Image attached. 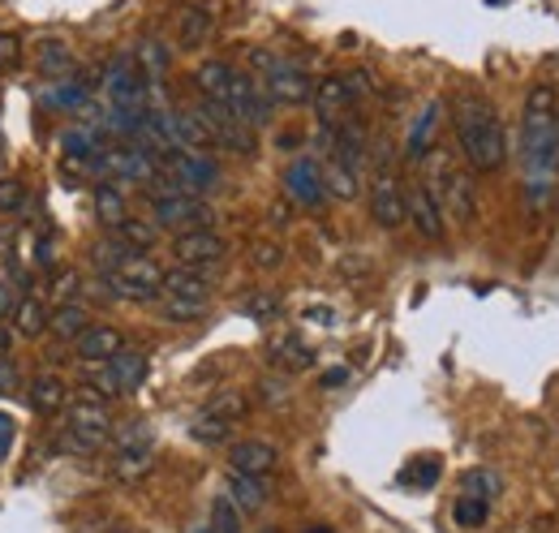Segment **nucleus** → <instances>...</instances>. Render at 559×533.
<instances>
[{
    "mask_svg": "<svg viewBox=\"0 0 559 533\" xmlns=\"http://www.w3.org/2000/svg\"><path fill=\"white\" fill-rule=\"evenodd\" d=\"M267 362H272L276 370L301 375V370H310V366H314V348H310V344H301L297 335H280V340L267 344Z\"/></svg>",
    "mask_w": 559,
    "mask_h": 533,
    "instance_id": "nucleus-24",
    "label": "nucleus"
},
{
    "mask_svg": "<svg viewBox=\"0 0 559 533\" xmlns=\"http://www.w3.org/2000/svg\"><path fill=\"white\" fill-rule=\"evenodd\" d=\"M521 164H525V199L530 211H547L559 181V121L547 133L521 138Z\"/></svg>",
    "mask_w": 559,
    "mask_h": 533,
    "instance_id": "nucleus-2",
    "label": "nucleus"
},
{
    "mask_svg": "<svg viewBox=\"0 0 559 533\" xmlns=\"http://www.w3.org/2000/svg\"><path fill=\"white\" fill-rule=\"evenodd\" d=\"M70 404V388H66V379L61 375H35L31 379V408L35 413H61Z\"/></svg>",
    "mask_w": 559,
    "mask_h": 533,
    "instance_id": "nucleus-26",
    "label": "nucleus"
},
{
    "mask_svg": "<svg viewBox=\"0 0 559 533\" xmlns=\"http://www.w3.org/2000/svg\"><path fill=\"white\" fill-rule=\"evenodd\" d=\"M13 310H17V293H13V284H4V280H0V323H9V319H13Z\"/></svg>",
    "mask_w": 559,
    "mask_h": 533,
    "instance_id": "nucleus-50",
    "label": "nucleus"
},
{
    "mask_svg": "<svg viewBox=\"0 0 559 533\" xmlns=\"http://www.w3.org/2000/svg\"><path fill=\"white\" fill-rule=\"evenodd\" d=\"M310 104H314V112H319V121H323V126H341V121L349 117V108L357 104V99H353L349 82H345L341 73H332V78H323V82L314 86Z\"/></svg>",
    "mask_w": 559,
    "mask_h": 533,
    "instance_id": "nucleus-17",
    "label": "nucleus"
},
{
    "mask_svg": "<svg viewBox=\"0 0 559 533\" xmlns=\"http://www.w3.org/2000/svg\"><path fill=\"white\" fill-rule=\"evenodd\" d=\"M0 164H4V159H0Z\"/></svg>",
    "mask_w": 559,
    "mask_h": 533,
    "instance_id": "nucleus-60",
    "label": "nucleus"
},
{
    "mask_svg": "<svg viewBox=\"0 0 559 533\" xmlns=\"http://www.w3.org/2000/svg\"><path fill=\"white\" fill-rule=\"evenodd\" d=\"M48 328L57 340H78V335L91 328V315H86V306H78V301H61L57 310H48Z\"/></svg>",
    "mask_w": 559,
    "mask_h": 533,
    "instance_id": "nucleus-30",
    "label": "nucleus"
},
{
    "mask_svg": "<svg viewBox=\"0 0 559 533\" xmlns=\"http://www.w3.org/2000/svg\"><path fill=\"white\" fill-rule=\"evenodd\" d=\"M13 379H17V375H13V366H9V362H0V396H9V392L17 388Z\"/></svg>",
    "mask_w": 559,
    "mask_h": 533,
    "instance_id": "nucleus-52",
    "label": "nucleus"
},
{
    "mask_svg": "<svg viewBox=\"0 0 559 533\" xmlns=\"http://www.w3.org/2000/svg\"><path fill=\"white\" fill-rule=\"evenodd\" d=\"M254 66H259V78H263V91L272 95V104H284V108H301L310 104L314 95V82L310 73L293 61H280L272 52H254Z\"/></svg>",
    "mask_w": 559,
    "mask_h": 533,
    "instance_id": "nucleus-5",
    "label": "nucleus"
},
{
    "mask_svg": "<svg viewBox=\"0 0 559 533\" xmlns=\"http://www.w3.org/2000/svg\"><path fill=\"white\" fill-rule=\"evenodd\" d=\"M439 473H443V461H439V457H418V461L405 465L401 482H405V486H418V490H430V486L439 482Z\"/></svg>",
    "mask_w": 559,
    "mask_h": 533,
    "instance_id": "nucleus-40",
    "label": "nucleus"
},
{
    "mask_svg": "<svg viewBox=\"0 0 559 533\" xmlns=\"http://www.w3.org/2000/svg\"><path fill=\"white\" fill-rule=\"evenodd\" d=\"M139 69H142V78L146 82H159L164 73H168V66H173V52H168V44L164 39H155V35H146L139 44Z\"/></svg>",
    "mask_w": 559,
    "mask_h": 533,
    "instance_id": "nucleus-34",
    "label": "nucleus"
},
{
    "mask_svg": "<svg viewBox=\"0 0 559 533\" xmlns=\"http://www.w3.org/2000/svg\"><path fill=\"white\" fill-rule=\"evenodd\" d=\"M452 521H456V530H487L490 504L478 499V495H461V499L452 504Z\"/></svg>",
    "mask_w": 559,
    "mask_h": 533,
    "instance_id": "nucleus-37",
    "label": "nucleus"
},
{
    "mask_svg": "<svg viewBox=\"0 0 559 533\" xmlns=\"http://www.w3.org/2000/svg\"><path fill=\"white\" fill-rule=\"evenodd\" d=\"M35 66H39V73H48V78H70L73 52L61 44V39H39V48H35Z\"/></svg>",
    "mask_w": 559,
    "mask_h": 533,
    "instance_id": "nucleus-33",
    "label": "nucleus"
},
{
    "mask_svg": "<svg viewBox=\"0 0 559 533\" xmlns=\"http://www.w3.org/2000/svg\"><path fill=\"white\" fill-rule=\"evenodd\" d=\"M487 4H503V0H487Z\"/></svg>",
    "mask_w": 559,
    "mask_h": 533,
    "instance_id": "nucleus-59",
    "label": "nucleus"
},
{
    "mask_svg": "<svg viewBox=\"0 0 559 533\" xmlns=\"http://www.w3.org/2000/svg\"><path fill=\"white\" fill-rule=\"evenodd\" d=\"M211 533H241V508L228 499V495H215V504H211V521H207Z\"/></svg>",
    "mask_w": 559,
    "mask_h": 533,
    "instance_id": "nucleus-41",
    "label": "nucleus"
},
{
    "mask_svg": "<svg viewBox=\"0 0 559 533\" xmlns=\"http://www.w3.org/2000/svg\"><path fill=\"white\" fill-rule=\"evenodd\" d=\"M211 206L203 202V194H186V190H164V194H151V224L155 228H173V233H186V228H211Z\"/></svg>",
    "mask_w": 559,
    "mask_h": 533,
    "instance_id": "nucleus-7",
    "label": "nucleus"
},
{
    "mask_svg": "<svg viewBox=\"0 0 559 533\" xmlns=\"http://www.w3.org/2000/svg\"><path fill=\"white\" fill-rule=\"evenodd\" d=\"M194 82H199V91H203L207 99H224V95H228V82H233V66H224V61H203V66L194 69Z\"/></svg>",
    "mask_w": 559,
    "mask_h": 533,
    "instance_id": "nucleus-38",
    "label": "nucleus"
},
{
    "mask_svg": "<svg viewBox=\"0 0 559 533\" xmlns=\"http://www.w3.org/2000/svg\"><path fill=\"white\" fill-rule=\"evenodd\" d=\"M280 146H284V151H293V146H301V133H280Z\"/></svg>",
    "mask_w": 559,
    "mask_h": 533,
    "instance_id": "nucleus-55",
    "label": "nucleus"
},
{
    "mask_svg": "<svg viewBox=\"0 0 559 533\" xmlns=\"http://www.w3.org/2000/svg\"><path fill=\"white\" fill-rule=\"evenodd\" d=\"M48 104L52 108H86L91 99H86V86L82 82H66V86H52L48 91Z\"/></svg>",
    "mask_w": 559,
    "mask_h": 533,
    "instance_id": "nucleus-46",
    "label": "nucleus"
},
{
    "mask_svg": "<svg viewBox=\"0 0 559 533\" xmlns=\"http://www.w3.org/2000/svg\"><path fill=\"white\" fill-rule=\"evenodd\" d=\"M224 104H228V112L241 121V126H250V130H263L267 121H272V95L263 91V82H254L250 73H237L233 69V82H228V95H224Z\"/></svg>",
    "mask_w": 559,
    "mask_h": 533,
    "instance_id": "nucleus-9",
    "label": "nucleus"
},
{
    "mask_svg": "<svg viewBox=\"0 0 559 533\" xmlns=\"http://www.w3.org/2000/svg\"><path fill=\"white\" fill-rule=\"evenodd\" d=\"M142 379H146V353L121 348L117 357L104 362L99 375H91V388H99L104 396H130V392L142 388Z\"/></svg>",
    "mask_w": 559,
    "mask_h": 533,
    "instance_id": "nucleus-12",
    "label": "nucleus"
},
{
    "mask_svg": "<svg viewBox=\"0 0 559 533\" xmlns=\"http://www.w3.org/2000/svg\"><path fill=\"white\" fill-rule=\"evenodd\" d=\"M435 190V199L443 206V215L456 224V228H469L478 220V190H474V177L456 164H448L443 155H435V173L426 181Z\"/></svg>",
    "mask_w": 559,
    "mask_h": 533,
    "instance_id": "nucleus-3",
    "label": "nucleus"
},
{
    "mask_svg": "<svg viewBox=\"0 0 559 533\" xmlns=\"http://www.w3.org/2000/svg\"><path fill=\"white\" fill-rule=\"evenodd\" d=\"M190 439L203 443V448H224V443H233V422H224V417H215V413L203 408V413L190 422Z\"/></svg>",
    "mask_w": 559,
    "mask_h": 533,
    "instance_id": "nucleus-32",
    "label": "nucleus"
},
{
    "mask_svg": "<svg viewBox=\"0 0 559 533\" xmlns=\"http://www.w3.org/2000/svg\"><path fill=\"white\" fill-rule=\"evenodd\" d=\"M126 348V335L117 332L112 323H91L86 332L73 340V353L86 362V366H104L108 357H117Z\"/></svg>",
    "mask_w": 559,
    "mask_h": 533,
    "instance_id": "nucleus-19",
    "label": "nucleus"
},
{
    "mask_svg": "<svg viewBox=\"0 0 559 533\" xmlns=\"http://www.w3.org/2000/svg\"><path fill=\"white\" fill-rule=\"evenodd\" d=\"M112 439V413H108V400H91L78 396L70 404V417H66V443L70 452H99L104 443Z\"/></svg>",
    "mask_w": 559,
    "mask_h": 533,
    "instance_id": "nucleus-4",
    "label": "nucleus"
},
{
    "mask_svg": "<svg viewBox=\"0 0 559 533\" xmlns=\"http://www.w3.org/2000/svg\"><path fill=\"white\" fill-rule=\"evenodd\" d=\"M241 310H246L250 319L267 323V319H276L280 315V301L272 297V293H254V297H246V301H241Z\"/></svg>",
    "mask_w": 559,
    "mask_h": 533,
    "instance_id": "nucleus-47",
    "label": "nucleus"
},
{
    "mask_svg": "<svg viewBox=\"0 0 559 533\" xmlns=\"http://www.w3.org/2000/svg\"><path fill=\"white\" fill-rule=\"evenodd\" d=\"M276 465H280V452H276V443H267V439H241V443L228 448V469L267 477Z\"/></svg>",
    "mask_w": 559,
    "mask_h": 533,
    "instance_id": "nucleus-20",
    "label": "nucleus"
},
{
    "mask_svg": "<svg viewBox=\"0 0 559 533\" xmlns=\"http://www.w3.org/2000/svg\"><path fill=\"white\" fill-rule=\"evenodd\" d=\"M164 297H186V301H211L215 293V280H211V266H186L177 263L173 271H164Z\"/></svg>",
    "mask_w": 559,
    "mask_h": 533,
    "instance_id": "nucleus-18",
    "label": "nucleus"
},
{
    "mask_svg": "<svg viewBox=\"0 0 559 533\" xmlns=\"http://www.w3.org/2000/svg\"><path fill=\"white\" fill-rule=\"evenodd\" d=\"M556 91L547 86V82H538V86H530V95H525V112H521V138H530V133H547L556 126Z\"/></svg>",
    "mask_w": 559,
    "mask_h": 533,
    "instance_id": "nucleus-21",
    "label": "nucleus"
},
{
    "mask_svg": "<svg viewBox=\"0 0 559 533\" xmlns=\"http://www.w3.org/2000/svg\"><path fill=\"white\" fill-rule=\"evenodd\" d=\"M78 293H82V275H78L73 266L57 271V275L48 280V301H52V306H61V301H73Z\"/></svg>",
    "mask_w": 559,
    "mask_h": 533,
    "instance_id": "nucleus-44",
    "label": "nucleus"
},
{
    "mask_svg": "<svg viewBox=\"0 0 559 533\" xmlns=\"http://www.w3.org/2000/svg\"><path fill=\"white\" fill-rule=\"evenodd\" d=\"M26 202H31V190L17 177H0V215H17L26 211Z\"/></svg>",
    "mask_w": 559,
    "mask_h": 533,
    "instance_id": "nucleus-45",
    "label": "nucleus"
},
{
    "mask_svg": "<svg viewBox=\"0 0 559 533\" xmlns=\"http://www.w3.org/2000/svg\"><path fill=\"white\" fill-rule=\"evenodd\" d=\"M499 490H503V486H499V477H495L490 469H469V473L461 477V495H478V499L495 504Z\"/></svg>",
    "mask_w": 559,
    "mask_h": 533,
    "instance_id": "nucleus-42",
    "label": "nucleus"
},
{
    "mask_svg": "<svg viewBox=\"0 0 559 533\" xmlns=\"http://www.w3.org/2000/svg\"><path fill=\"white\" fill-rule=\"evenodd\" d=\"M104 284L121 301H155L159 288H164V266L155 263V259H146V254H134L130 263L104 271Z\"/></svg>",
    "mask_w": 559,
    "mask_h": 533,
    "instance_id": "nucleus-6",
    "label": "nucleus"
},
{
    "mask_svg": "<svg viewBox=\"0 0 559 533\" xmlns=\"http://www.w3.org/2000/svg\"><path fill=\"white\" fill-rule=\"evenodd\" d=\"M370 220L379 228H401L405 224V186L392 173V164H379L370 177Z\"/></svg>",
    "mask_w": 559,
    "mask_h": 533,
    "instance_id": "nucleus-13",
    "label": "nucleus"
},
{
    "mask_svg": "<svg viewBox=\"0 0 559 533\" xmlns=\"http://www.w3.org/2000/svg\"><path fill=\"white\" fill-rule=\"evenodd\" d=\"M405 220L418 228L421 241H443L448 237V215H443V206H439L435 190L426 181L405 190Z\"/></svg>",
    "mask_w": 559,
    "mask_h": 533,
    "instance_id": "nucleus-14",
    "label": "nucleus"
},
{
    "mask_svg": "<svg viewBox=\"0 0 559 533\" xmlns=\"http://www.w3.org/2000/svg\"><path fill=\"white\" fill-rule=\"evenodd\" d=\"M194 533H211V530H207V525H203V530H194Z\"/></svg>",
    "mask_w": 559,
    "mask_h": 533,
    "instance_id": "nucleus-58",
    "label": "nucleus"
},
{
    "mask_svg": "<svg viewBox=\"0 0 559 533\" xmlns=\"http://www.w3.org/2000/svg\"><path fill=\"white\" fill-rule=\"evenodd\" d=\"M250 263L259 266V271H272V266L284 263V246L280 241H254L250 246Z\"/></svg>",
    "mask_w": 559,
    "mask_h": 533,
    "instance_id": "nucleus-48",
    "label": "nucleus"
},
{
    "mask_svg": "<svg viewBox=\"0 0 559 533\" xmlns=\"http://www.w3.org/2000/svg\"><path fill=\"white\" fill-rule=\"evenodd\" d=\"M452 130L465 164L474 173H499L508 159V133L487 95H461L452 104Z\"/></svg>",
    "mask_w": 559,
    "mask_h": 533,
    "instance_id": "nucleus-1",
    "label": "nucleus"
},
{
    "mask_svg": "<svg viewBox=\"0 0 559 533\" xmlns=\"http://www.w3.org/2000/svg\"><path fill=\"white\" fill-rule=\"evenodd\" d=\"M126 215H130L126 190H121V186H112V181H99V186H95V220H99L104 228H117Z\"/></svg>",
    "mask_w": 559,
    "mask_h": 533,
    "instance_id": "nucleus-28",
    "label": "nucleus"
},
{
    "mask_svg": "<svg viewBox=\"0 0 559 533\" xmlns=\"http://www.w3.org/2000/svg\"><path fill=\"white\" fill-rule=\"evenodd\" d=\"M13 328L22 335H44L48 332V306L39 297H17V310H13Z\"/></svg>",
    "mask_w": 559,
    "mask_h": 533,
    "instance_id": "nucleus-35",
    "label": "nucleus"
},
{
    "mask_svg": "<svg viewBox=\"0 0 559 533\" xmlns=\"http://www.w3.org/2000/svg\"><path fill=\"white\" fill-rule=\"evenodd\" d=\"M306 533H332L328 525H314V530H306Z\"/></svg>",
    "mask_w": 559,
    "mask_h": 533,
    "instance_id": "nucleus-56",
    "label": "nucleus"
},
{
    "mask_svg": "<svg viewBox=\"0 0 559 533\" xmlns=\"http://www.w3.org/2000/svg\"><path fill=\"white\" fill-rule=\"evenodd\" d=\"M207 413L215 417H224V422H241V417H250V400L241 396V392H219L215 400H207Z\"/></svg>",
    "mask_w": 559,
    "mask_h": 533,
    "instance_id": "nucleus-43",
    "label": "nucleus"
},
{
    "mask_svg": "<svg viewBox=\"0 0 559 533\" xmlns=\"http://www.w3.org/2000/svg\"><path fill=\"white\" fill-rule=\"evenodd\" d=\"M61 146H66L70 159H82V164H91V159L104 151V142H99V133L95 130H70L66 138H61Z\"/></svg>",
    "mask_w": 559,
    "mask_h": 533,
    "instance_id": "nucleus-39",
    "label": "nucleus"
},
{
    "mask_svg": "<svg viewBox=\"0 0 559 533\" xmlns=\"http://www.w3.org/2000/svg\"><path fill=\"white\" fill-rule=\"evenodd\" d=\"M9 448H13V417L0 408V461L9 457Z\"/></svg>",
    "mask_w": 559,
    "mask_h": 533,
    "instance_id": "nucleus-51",
    "label": "nucleus"
},
{
    "mask_svg": "<svg viewBox=\"0 0 559 533\" xmlns=\"http://www.w3.org/2000/svg\"><path fill=\"white\" fill-rule=\"evenodd\" d=\"M121 246H130L134 254H146V250H155V241H159V228L151 224V220H134V215H126L117 228H108Z\"/></svg>",
    "mask_w": 559,
    "mask_h": 533,
    "instance_id": "nucleus-31",
    "label": "nucleus"
},
{
    "mask_svg": "<svg viewBox=\"0 0 559 533\" xmlns=\"http://www.w3.org/2000/svg\"><path fill=\"white\" fill-rule=\"evenodd\" d=\"M439 112H443V108H439V99H430V104L418 112V121H414V130H409V142H405V155H409V159H426V155H430Z\"/></svg>",
    "mask_w": 559,
    "mask_h": 533,
    "instance_id": "nucleus-29",
    "label": "nucleus"
},
{
    "mask_svg": "<svg viewBox=\"0 0 559 533\" xmlns=\"http://www.w3.org/2000/svg\"><path fill=\"white\" fill-rule=\"evenodd\" d=\"M224 495L241 508V512H259L267 504V477L259 473H241V469H228L224 477Z\"/></svg>",
    "mask_w": 559,
    "mask_h": 533,
    "instance_id": "nucleus-23",
    "label": "nucleus"
},
{
    "mask_svg": "<svg viewBox=\"0 0 559 533\" xmlns=\"http://www.w3.org/2000/svg\"><path fill=\"white\" fill-rule=\"evenodd\" d=\"M104 91H108V104H142L146 99V78H142L139 61L117 57L104 69Z\"/></svg>",
    "mask_w": 559,
    "mask_h": 533,
    "instance_id": "nucleus-16",
    "label": "nucleus"
},
{
    "mask_svg": "<svg viewBox=\"0 0 559 533\" xmlns=\"http://www.w3.org/2000/svg\"><path fill=\"white\" fill-rule=\"evenodd\" d=\"M319 177H323V194L328 199H341V202H353L361 194V181H357V168L345 164V159H328V164H319Z\"/></svg>",
    "mask_w": 559,
    "mask_h": 533,
    "instance_id": "nucleus-25",
    "label": "nucleus"
},
{
    "mask_svg": "<svg viewBox=\"0 0 559 533\" xmlns=\"http://www.w3.org/2000/svg\"><path fill=\"white\" fill-rule=\"evenodd\" d=\"M323 392H336V388H345L349 383V366H332V370H323Z\"/></svg>",
    "mask_w": 559,
    "mask_h": 533,
    "instance_id": "nucleus-49",
    "label": "nucleus"
},
{
    "mask_svg": "<svg viewBox=\"0 0 559 533\" xmlns=\"http://www.w3.org/2000/svg\"><path fill=\"white\" fill-rule=\"evenodd\" d=\"M164 323H203L207 319V301H186V297H164L159 293V310Z\"/></svg>",
    "mask_w": 559,
    "mask_h": 533,
    "instance_id": "nucleus-36",
    "label": "nucleus"
},
{
    "mask_svg": "<svg viewBox=\"0 0 559 533\" xmlns=\"http://www.w3.org/2000/svg\"><path fill=\"white\" fill-rule=\"evenodd\" d=\"M9 348H13V328L0 323V362H9Z\"/></svg>",
    "mask_w": 559,
    "mask_h": 533,
    "instance_id": "nucleus-54",
    "label": "nucleus"
},
{
    "mask_svg": "<svg viewBox=\"0 0 559 533\" xmlns=\"http://www.w3.org/2000/svg\"><path fill=\"white\" fill-rule=\"evenodd\" d=\"M155 469V439L146 426H130L126 435H117V452H112V482L134 486Z\"/></svg>",
    "mask_w": 559,
    "mask_h": 533,
    "instance_id": "nucleus-8",
    "label": "nucleus"
},
{
    "mask_svg": "<svg viewBox=\"0 0 559 533\" xmlns=\"http://www.w3.org/2000/svg\"><path fill=\"white\" fill-rule=\"evenodd\" d=\"M164 168H168V181L177 190H186V194H207V190L219 186V164L211 159L207 151H173L164 159Z\"/></svg>",
    "mask_w": 559,
    "mask_h": 533,
    "instance_id": "nucleus-10",
    "label": "nucleus"
},
{
    "mask_svg": "<svg viewBox=\"0 0 559 533\" xmlns=\"http://www.w3.org/2000/svg\"><path fill=\"white\" fill-rule=\"evenodd\" d=\"M35 259H39V263L48 266V263H52V259H57V246H52V241H48V237H44V241H39V246H35Z\"/></svg>",
    "mask_w": 559,
    "mask_h": 533,
    "instance_id": "nucleus-53",
    "label": "nucleus"
},
{
    "mask_svg": "<svg viewBox=\"0 0 559 533\" xmlns=\"http://www.w3.org/2000/svg\"><path fill=\"white\" fill-rule=\"evenodd\" d=\"M173 254L186 266H215L228 254V241H224V233H215V224L211 228H186V233L173 237Z\"/></svg>",
    "mask_w": 559,
    "mask_h": 533,
    "instance_id": "nucleus-15",
    "label": "nucleus"
},
{
    "mask_svg": "<svg viewBox=\"0 0 559 533\" xmlns=\"http://www.w3.org/2000/svg\"><path fill=\"white\" fill-rule=\"evenodd\" d=\"M199 117L207 121L215 146H224V151H233V155H254V151H259L254 130H250V126H241V121L228 112V104H224V99H203V104H199Z\"/></svg>",
    "mask_w": 559,
    "mask_h": 533,
    "instance_id": "nucleus-11",
    "label": "nucleus"
},
{
    "mask_svg": "<svg viewBox=\"0 0 559 533\" xmlns=\"http://www.w3.org/2000/svg\"><path fill=\"white\" fill-rule=\"evenodd\" d=\"M284 186H288L293 202H301V206H319V202L328 199V194H323L319 164H310V159H293L288 173H284Z\"/></svg>",
    "mask_w": 559,
    "mask_h": 533,
    "instance_id": "nucleus-22",
    "label": "nucleus"
},
{
    "mask_svg": "<svg viewBox=\"0 0 559 533\" xmlns=\"http://www.w3.org/2000/svg\"><path fill=\"white\" fill-rule=\"evenodd\" d=\"M211 13L203 9V4H190L181 17H177V44L186 48V52H194V48H203L211 39Z\"/></svg>",
    "mask_w": 559,
    "mask_h": 533,
    "instance_id": "nucleus-27",
    "label": "nucleus"
},
{
    "mask_svg": "<svg viewBox=\"0 0 559 533\" xmlns=\"http://www.w3.org/2000/svg\"><path fill=\"white\" fill-rule=\"evenodd\" d=\"M259 533H280V530H276V525H263V530H259Z\"/></svg>",
    "mask_w": 559,
    "mask_h": 533,
    "instance_id": "nucleus-57",
    "label": "nucleus"
}]
</instances>
